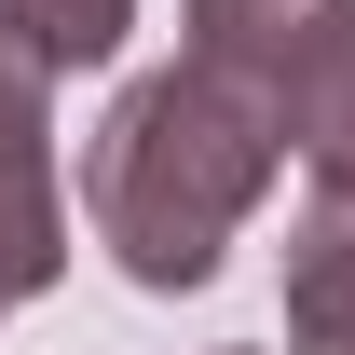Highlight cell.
Masks as SVG:
<instances>
[{
	"label": "cell",
	"instance_id": "cell-1",
	"mask_svg": "<svg viewBox=\"0 0 355 355\" xmlns=\"http://www.w3.org/2000/svg\"><path fill=\"white\" fill-rule=\"evenodd\" d=\"M273 164H287V137L246 110V96L219 83V69H150V83H123V110L96 123L83 150V219L96 246L137 273V287H205L219 273V246L246 232V205L273 191Z\"/></svg>",
	"mask_w": 355,
	"mask_h": 355
},
{
	"label": "cell",
	"instance_id": "cell-2",
	"mask_svg": "<svg viewBox=\"0 0 355 355\" xmlns=\"http://www.w3.org/2000/svg\"><path fill=\"white\" fill-rule=\"evenodd\" d=\"M191 69H219L314 191H355V0H191Z\"/></svg>",
	"mask_w": 355,
	"mask_h": 355
},
{
	"label": "cell",
	"instance_id": "cell-3",
	"mask_svg": "<svg viewBox=\"0 0 355 355\" xmlns=\"http://www.w3.org/2000/svg\"><path fill=\"white\" fill-rule=\"evenodd\" d=\"M69 273V205H55V69L42 42L0 28V314Z\"/></svg>",
	"mask_w": 355,
	"mask_h": 355
},
{
	"label": "cell",
	"instance_id": "cell-4",
	"mask_svg": "<svg viewBox=\"0 0 355 355\" xmlns=\"http://www.w3.org/2000/svg\"><path fill=\"white\" fill-rule=\"evenodd\" d=\"M287 355H355V191H314L287 232Z\"/></svg>",
	"mask_w": 355,
	"mask_h": 355
},
{
	"label": "cell",
	"instance_id": "cell-5",
	"mask_svg": "<svg viewBox=\"0 0 355 355\" xmlns=\"http://www.w3.org/2000/svg\"><path fill=\"white\" fill-rule=\"evenodd\" d=\"M14 42H42V69H110L137 28V0H0Z\"/></svg>",
	"mask_w": 355,
	"mask_h": 355
}]
</instances>
